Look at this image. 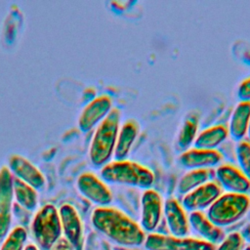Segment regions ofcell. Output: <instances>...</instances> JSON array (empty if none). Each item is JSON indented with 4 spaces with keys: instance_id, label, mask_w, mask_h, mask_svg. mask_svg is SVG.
I'll use <instances>...</instances> for the list:
<instances>
[{
    "instance_id": "cell-32",
    "label": "cell",
    "mask_w": 250,
    "mask_h": 250,
    "mask_svg": "<svg viewBox=\"0 0 250 250\" xmlns=\"http://www.w3.org/2000/svg\"><path fill=\"white\" fill-rule=\"evenodd\" d=\"M242 250H250V244H247V245H244L243 249Z\"/></svg>"
},
{
    "instance_id": "cell-6",
    "label": "cell",
    "mask_w": 250,
    "mask_h": 250,
    "mask_svg": "<svg viewBox=\"0 0 250 250\" xmlns=\"http://www.w3.org/2000/svg\"><path fill=\"white\" fill-rule=\"evenodd\" d=\"M146 250H214L215 245L198 237H176L159 232L147 233L144 242Z\"/></svg>"
},
{
    "instance_id": "cell-24",
    "label": "cell",
    "mask_w": 250,
    "mask_h": 250,
    "mask_svg": "<svg viewBox=\"0 0 250 250\" xmlns=\"http://www.w3.org/2000/svg\"><path fill=\"white\" fill-rule=\"evenodd\" d=\"M27 240V232L23 227L18 226L12 229L0 245V250H24Z\"/></svg>"
},
{
    "instance_id": "cell-14",
    "label": "cell",
    "mask_w": 250,
    "mask_h": 250,
    "mask_svg": "<svg viewBox=\"0 0 250 250\" xmlns=\"http://www.w3.org/2000/svg\"><path fill=\"white\" fill-rule=\"evenodd\" d=\"M223 154L218 149H204L191 146L182 151L178 163L188 170L211 169L221 164Z\"/></svg>"
},
{
    "instance_id": "cell-25",
    "label": "cell",
    "mask_w": 250,
    "mask_h": 250,
    "mask_svg": "<svg viewBox=\"0 0 250 250\" xmlns=\"http://www.w3.org/2000/svg\"><path fill=\"white\" fill-rule=\"evenodd\" d=\"M237 167L250 181V144L246 140L237 143L235 146Z\"/></svg>"
},
{
    "instance_id": "cell-8",
    "label": "cell",
    "mask_w": 250,
    "mask_h": 250,
    "mask_svg": "<svg viewBox=\"0 0 250 250\" xmlns=\"http://www.w3.org/2000/svg\"><path fill=\"white\" fill-rule=\"evenodd\" d=\"M78 191L97 207L109 206L113 194L108 185L93 172H84L76 181Z\"/></svg>"
},
{
    "instance_id": "cell-29",
    "label": "cell",
    "mask_w": 250,
    "mask_h": 250,
    "mask_svg": "<svg viewBox=\"0 0 250 250\" xmlns=\"http://www.w3.org/2000/svg\"><path fill=\"white\" fill-rule=\"evenodd\" d=\"M50 250H73V248L63 237H61Z\"/></svg>"
},
{
    "instance_id": "cell-20",
    "label": "cell",
    "mask_w": 250,
    "mask_h": 250,
    "mask_svg": "<svg viewBox=\"0 0 250 250\" xmlns=\"http://www.w3.org/2000/svg\"><path fill=\"white\" fill-rule=\"evenodd\" d=\"M210 180H212L210 169L188 170L178 181L177 192L184 196Z\"/></svg>"
},
{
    "instance_id": "cell-4",
    "label": "cell",
    "mask_w": 250,
    "mask_h": 250,
    "mask_svg": "<svg viewBox=\"0 0 250 250\" xmlns=\"http://www.w3.org/2000/svg\"><path fill=\"white\" fill-rule=\"evenodd\" d=\"M250 210V195L223 192L205 211L207 217L218 227L236 224Z\"/></svg>"
},
{
    "instance_id": "cell-31",
    "label": "cell",
    "mask_w": 250,
    "mask_h": 250,
    "mask_svg": "<svg viewBox=\"0 0 250 250\" xmlns=\"http://www.w3.org/2000/svg\"><path fill=\"white\" fill-rule=\"evenodd\" d=\"M246 141L250 144V123H249V126L247 128V132H246Z\"/></svg>"
},
{
    "instance_id": "cell-5",
    "label": "cell",
    "mask_w": 250,
    "mask_h": 250,
    "mask_svg": "<svg viewBox=\"0 0 250 250\" xmlns=\"http://www.w3.org/2000/svg\"><path fill=\"white\" fill-rule=\"evenodd\" d=\"M31 231L37 245L44 250H50L62 233L59 210L50 203L43 205L33 217Z\"/></svg>"
},
{
    "instance_id": "cell-22",
    "label": "cell",
    "mask_w": 250,
    "mask_h": 250,
    "mask_svg": "<svg viewBox=\"0 0 250 250\" xmlns=\"http://www.w3.org/2000/svg\"><path fill=\"white\" fill-rule=\"evenodd\" d=\"M14 198V176L7 166L0 169V213L11 214Z\"/></svg>"
},
{
    "instance_id": "cell-27",
    "label": "cell",
    "mask_w": 250,
    "mask_h": 250,
    "mask_svg": "<svg viewBox=\"0 0 250 250\" xmlns=\"http://www.w3.org/2000/svg\"><path fill=\"white\" fill-rule=\"evenodd\" d=\"M237 98L241 102L250 103V76L244 78L237 86Z\"/></svg>"
},
{
    "instance_id": "cell-23",
    "label": "cell",
    "mask_w": 250,
    "mask_h": 250,
    "mask_svg": "<svg viewBox=\"0 0 250 250\" xmlns=\"http://www.w3.org/2000/svg\"><path fill=\"white\" fill-rule=\"evenodd\" d=\"M14 197L22 208L33 211L38 204V193L35 188L14 177Z\"/></svg>"
},
{
    "instance_id": "cell-15",
    "label": "cell",
    "mask_w": 250,
    "mask_h": 250,
    "mask_svg": "<svg viewBox=\"0 0 250 250\" xmlns=\"http://www.w3.org/2000/svg\"><path fill=\"white\" fill-rule=\"evenodd\" d=\"M8 168L15 178L24 182L36 190L44 188L46 184V180L42 172L22 155H11L9 158Z\"/></svg>"
},
{
    "instance_id": "cell-7",
    "label": "cell",
    "mask_w": 250,
    "mask_h": 250,
    "mask_svg": "<svg viewBox=\"0 0 250 250\" xmlns=\"http://www.w3.org/2000/svg\"><path fill=\"white\" fill-rule=\"evenodd\" d=\"M140 205L139 225L146 234L154 232L163 219L162 195L152 188L145 189L141 195Z\"/></svg>"
},
{
    "instance_id": "cell-9",
    "label": "cell",
    "mask_w": 250,
    "mask_h": 250,
    "mask_svg": "<svg viewBox=\"0 0 250 250\" xmlns=\"http://www.w3.org/2000/svg\"><path fill=\"white\" fill-rule=\"evenodd\" d=\"M63 238L71 245L73 250L84 248V225L74 206L69 203L62 204L59 209Z\"/></svg>"
},
{
    "instance_id": "cell-17",
    "label": "cell",
    "mask_w": 250,
    "mask_h": 250,
    "mask_svg": "<svg viewBox=\"0 0 250 250\" xmlns=\"http://www.w3.org/2000/svg\"><path fill=\"white\" fill-rule=\"evenodd\" d=\"M139 130V124L134 119H127L120 125L113 152L114 160L127 159L137 140Z\"/></svg>"
},
{
    "instance_id": "cell-28",
    "label": "cell",
    "mask_w": 250,
    "mask_h": 250,
    "mask_svg": "<svg viewBox=\"0 0 250 250\" xmlns=\"http://www.w3.org/2000/svg\"><path fill=\"white\" fill-rule=\"evenodd\" d=\"M12 223L11 214L0 213V240L3 241L4 238L10 231V227Z\"/></svg>"
},
{
    "instance_id": "cell-10",
    "label": "cell",
    "mask_w": 250,
    "mask_h": 250,
    "mask_svg": "<svg viewBox=\"0 0 250 250\" xmlns=\"http://www.w3.org/2000/svg\"><path fill=\"white\" fill-rule=\"evenodd\" d=\"M112 100L103 94L94 98L82 109L78 117V127L82 132H89L96 128L111 111Z\"/></svg>"
},
{
    "instance_id": "cell-19",
    "label": "cell",
    "mask_w": 250,
    "mask_h": 250,
    "mask_svg": "<svg viewBox=\"0 0 250 250\" xmlns=\"http://www.w3.org/2000/svg\"><path fill=\"white\" fill-rule=\"evenodd\" d=\"M229 137V131L224 124H215L199 131L193 146L204 149H217Z\"/></svg>"
},
{
    "instance_id": "cell-13",
    "label": "cell",
    "mask_w": 250,
    "mask_h": 250,
    "mask_svg": "<svg viewBox=\"0 0 250 250\" xmlns=\"http://www.w3.org/2000/svg\"><path fill=\"white\" fill-rule=\"evenodd\" d=\"M215 181L225 192L248 194L250 191V181L239 170L230 163H221L214 172Z\"/></svg>"
},
{
    "instance_id": "cell-3",
    "label": "cell",
    "mask_w": 250,
    "mask_h": 250,
    "mask_svg": "<svg viewBox=\"0 0 250 250\" xmlns=\"http://www.w3.org/2000/svg\"><path fill=\"white\" fill-rule=\"evenodd\" d=\"M121 112L113 107L109 114L95 128L89 146V159L96 167H103L113 156L120 127Z\"/></svg>"
},
{
    "instance_id": "cell-21",
    "label": "cell",
    "mask_w": 250,
    "mask_h": 250,
    "mask_svg": "<svg viewBox=\"0 0 250 250\" xmlns=\"http://www.w3.org/2000/svg\"><path fill=\"white\" fill-rule=\"evenodd\" d=\"M198 117L195 114H189L183 121L177 137H176V146L182 151L193 146V143L198 134L199 127Z\"/></svg>"
},
{
    "instance_id": "cell-26",
    "label": "cell",
    "mask_w": 250,
    "mask_h": 250,
    "mask_svg": "<svg viewBox=\"0 0 250 250\" xmlns=\"http://www.w3.org/2000/svg\"><path fill=\"white\" fill-rule=\"evenodd\" d=\"M245 245L242 234L238 231H231L215 245L214 250H242Z\"/></svg>"
},
{
    "instance_id": "cell-12",
    "label": "cell",
    "mask_w": 250,
    "mask_h": 250,
    "mask_svg": "<svg viewBox=\"0 0 250 250\" xmlns=\"http://www.w3.org/2000/svg\"><path fill=\"white\" fill-rule=\"evenodd\" d=\"M163 218L170 235L176 237L188 236L190 231L188 213L176 197L164 200Z\"/></svg>"
},
{
    "instance_id": "cell-18",
    "label": "cell",
    "mask_w": 250,
    "mask_h": 250,
    "mask_svg": "<svg viewBox=\"0 0 250 250\" xmlns=\"http://www.w3.org/2000/svg\"><path fill=\"white\" fill-rule=\"evenodd\" d=\"M250 123V103L238 102L233 107L227 126L229 136L237 143L245 140L247 128Z\"/></svg>"
},
{
    "instance_id": "cell-30",
    "label": "cell",
    "mask_w": 250,
    "mask_h": 250,
    "mask_svg": "<svg viewBox=\"0 0 250 250\" xmlns=\"http://www.w3.org/2000/svg\"><path fill=\"white\" fill-rule=\"evenodd\" d=\"M24 250H39V248H38V246H37L36 244H34V243H28V244L25 245Z\"/></svg>"
},
{
    "instance_id": "cell-11",
    "label": "cell",
    "mask_w": 250,
    "mask_h": 250,
    "mask_svg": "<svg viewBox=\"0 0 250 250\" xmlns=\"http://www.w3.org/2000/svg\"><path fill=\"white\" fill-rule=\"evenodd\" d=\"M223 193V189L215 180H210L182 197L181 203L188 212L207 210Z\"/></svg>"
},
{
    "instance_id": "cell-16",
    "label": "cell",
    "mask_w": 250,
    "mask_h": 250,
    "mask_svg": "<svg viewBox=\"0 0 250 250\" xmlns=\"http://www.w3.org/2000/svg\"><path fill=\"white\" fill-rule=\"evenodd\" d=\"M188 222L190 229L196 233L198 238L213 245L218 244L225 236L223 229L216 226L203 211L190 212Z\"/></svg>"
},
{
    "instance_id": "cell-2",
    "label": "cell",
    "mask_w": 250,
    "mask_h": 250,
    "mask_svg": "<svg viewBox=\"0 0 250 250\" xmlns=\"http://www.w3.org/2000/svg\"><path fill=\"white\" fill-rule=\"evenodd\" d=\"M100 177L106 184L140 189L150 188L155 182L154 172L147 166L130 159L112 160L101 168Z\"/></svg>"
},
{
    "instance_id": "cell-1",
    "label": "cell",
    "mask_w": 250,
    "mask_h": 250,
    "mask_svg": "<svg viewBox=\"0 0 250 250\" xmlns=\"http://www.w3.org/2000/svg\"><path fill=\"white\" fill-rule=\"evenodd\" d=\"M94 229L120 247L137 248L144 245L146 233L138 222L113 206L96 207L91 214Z\"/></svg>"
}]
</instances>
